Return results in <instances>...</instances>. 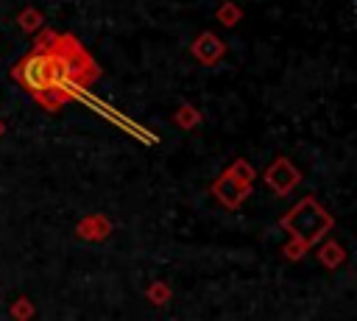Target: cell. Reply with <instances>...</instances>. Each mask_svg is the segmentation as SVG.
Masks as SVG:
<instances>
[{"instance_id":"cell-15","label":"cell","mask_w":357,"mask_h":321,"mask_svg":"<svg viewBox=\"0 0 357 321\" xmlns=\"http://www.w3.org/2000/svg\"><path fill=\"white\" fill-rule=\"evenodd\" d=\"M8 315H11L14 321H31V318L36 315V304H33L28 296H20V299H14V301H11Z\"/></svg>"},{"instance_id":"cell-8","label":"cell","mask_w":357,"mask_h":321,"mask_svg":"<svg viewBox=\"0 0 357 321\" xmlns=\"http://www.w3.org/2000/svg\"><path fill=\"white\" fill-rule=\"evenodd\" d=\"M173 123L181 128V131H195L201 123H204V114L195 103H181L176 112H173Z\"/></svg>"},{"instance_id":"cell-17","label":"cell","mask_w":357,"mask_h":321,"mask_svg":"<svg viewBox=\"0 0 357 321\" xmlns=\"http://www.w3.org/2000/svg\"><path fill=\"white\" fill-rule=\"evenodd\" d=\"M6 134V123H3V117H0V137Z\"/></svg>"},{"instance_id":"cell-11","label":"cell","mask_w":357,"mask_h":321,"mask_svg":"<svg viewBox=\"0 0 357 321\" xmlns=\"http://www.w3.org/2000/svg\"><path fill=\"white\" fill-rule=\"evenodd\" d=\"M17 25H20L22 31H28V33H36V31H42V25H45V14H42L36 6H25V8L17 14Z\"/></svg>"},{"instance_id":"cell-6","label":"cell","mask_w":357,"mask_h":321,"mask_svg":"<svg viewBox=\"0 0 357 321\" xmlns=\"http://www.w3.org/2000/svg\"><path fill=\"white\" fill-rule=\"evenodd\" d=\"M209 193H212V198L220 204V207H226V209H237L245 198H248V187H243V184H237L226 170L212 181V187H209Z\"/></svg>"},{"instance_id":"cell-16","label":"cell","mask_w":357,"mask_h":321,"mask_svg":"<svg viewBox=\"0 0 357 321\" xmlns=\"http://www.w3.org/2000/svg\"><path fill=\"white\" fill-rule=\"evenodd\" d=\"M310 248L304 246V243H298L296 237H290L284 246H282V254H284V260H290V262H298V260H304V254H307Z\"/></svg>"},{"instance_id":"cell-7","label":"cell","mask_w":357,"mask_h":321,"mask_svg":"<svg viewBox=\"0 0 357 321\" xmlns=\"http://www.w3.org/2000/svg\"><path fill=\"white\" fill-rule=\"evenodd\" d=\"M114 232V223L109 215L103 212H92V215H84L78 223H75V237L78 240H86V243H103L109 240Z\"/></svg>"},{"instance_id":"cell-9","label":"cell","mask_w":357,"mask_h":321,"mask_svg":"<svg viewBox=\"0 0 357 321\" xmlns=\"http://www.w3.org/2000/svg\"><path fill=\"white\" fill-rule=\"evenodd\" d=\"M315 257L321 260V265H324V268L335 271V268H340V265L346 262V248H343L337 240H326V243L318 248V254H315Z\"/></svg>"},{"instance_id":"cell-5","label":"cell","mask_w":357,"mask_h":321,"mask_svg":"<svg viewBox=\"0 0 357 321\" xmlns=\"http://www.w3.org/2000/svg\"><path fill=\"white\" fill-rule=\"evenodd\" d=\"M190 53H192V59H195L198 64L215 67V64L226 56V42H223L220 36H215L212 31H204V33H198V36L190 42Z\"/></svg>"},{"instance_id":"cell-14","label":"cell","mask_w":357,"mask_h":321,"mask_svg":"<svg viewBox=\"0 0 357 321\" xmlns=\"http://www.w3.org/2000/svg\"><path fill=\"white\" fill-rule=\"evenodd\" d=\"M215 17H218V22H220L223 28H234V25L243 20V8H240L237 3H231V0H226V3L218 6Z\"/></svg>"},{"instance_id":"cell-13","label":"cell","mask_w":357,"mask_h":321,"mask_svg":"<svg viewBox=\"0 0 357 321\" xmlns=\"http://www.w3.org/2000/svg\"><path fill=\"white\" fill-rule=\"evenodd\" d=\"M33 98H36V103H39L42 109H47V112H59V109L70 100V95L61 92V89H56V87H47L45 92H39V95H33Z\"/></svg>"},{"instance_id":"cell-3","label":"cell","mask_w":357,"mask_h":321,"mask_svg":"<svg viewBox=\"0 0 357 321\" xmlns=\"http://www.w3.org/2000/svg\"><path fill=\"white\" fill-rule=\"evenodd\" d=\"M50 73H53V53L50 47H33L28 50L11 70L14 81L28 89L31 95H39L50 87Z\"/></svg>"},{"instance_id":"cell-1","label":"cell","mask_w":357,"mask_h":321,"mask_svg":"<svg viewBox=\"0 0 357 321\" xmlns=\"http://www.w3.org/2000/svg\"><path fill=\"white\" fill-rule=\"evenodd\" d=\"M279 226H282L290 237H296L298 243H304L307 248H312V243H318L321 237L329 234V229L335 226V218H332L312 195H307V198H301L290 212H284V215L279 218Z\"/></svg>"},{"instance_id":"cell-2","label":"cell","mask_w":357,"mask_h":321,"mask_svg":"<svg viewBox=\"0 0 357 321\" xmlns=\"http://www.w3.org/2000/svg\"><path fill=\"white\" fill-rule=\"evenodd\" d=\"M50 50L61 59V64L67 67L70 78H73V87L75 89H84V87H92L100 75V67L95 64V59L75 42L73 33H56V42L50 45Z\"/></svg>"},{"instance_id":"cell-4","label":"cell","mask_w":357,"mask_h":321,"mask_svg":"<svg viewBox=\"0 0 357 321\" xmlns=\"http://www.w3.org/2000/svg\"><path fill=\"white\" fill-rule=\"evenodd\" d=\"M262 179H265V184L273 190V195H287V193H293L298 184H301V170L287 159V156H276L268 167H265V173H262Z\"/></svg>"},{"instance_id":"cell-12","label":"cell","mask_w":357,"mask_h":321,"mask_svg":"<svg viewBox=\"0 0 357 321\" xmlns=\"http://www.w3.org/2000/svg\"><path fill=\"white\" fill-rule=\"evenodd\" d=\"M145 299H148V304H153V307H165V304L173 299V288H170L165 279H156V282H151V285L145 288Z\"/></svg>"},{"instance_id":"cell-10","label":"cell","mask_w":357,"mask_h":321,"mask_svg":"<svg viewBox=\"0 0 357 321\" xmlns=\"http://www.w3.org/2000/svg\"><path fill=\"white\" fill-rule=\"evenodd\" d=\"M226 173L237 181V184H243V187H254V179H257V170L251 167V162H245V159H234L229 167H226Z\"/></svg>"}]
</instances>
